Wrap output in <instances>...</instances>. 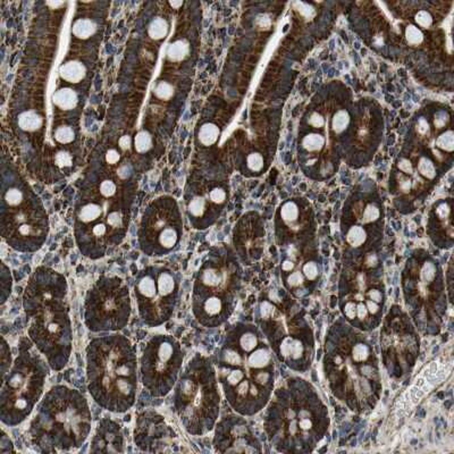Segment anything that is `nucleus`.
Here are the masks:
<instances>
[{
	"label": "nucleus",
	"mask_w": 454,
	"mask_h": 454,
	"mask_svg": "<svg viewBox=\"0 0 454 454\" xmlns=\"http://www.w3.org/2000/svg\"><path fill=\"white\" fill-rule=\"evenodd\" d=\"M217 380L230 406L242 416H252L268 402L272 384V356L255 326H233L216 359Z\"/></svg>",
	"instance_id": "nucleus-1"
},
{
	"label": "nucleus",
	"mask_w": 454,
	"mask_h": 454,
	"mask_svg": "<svg viewBox=\"0 0 454 454\" xmlns=\"http://www.w3.org/2000/svg\"><path fill=\"white\" fill-rule=\"evenodd\" d=\"M67 294L65 276L48 267L33 272L23 293L30 340L55 371L67 365L73 350Z\"/></svg>",
	"instance_id": "nucleus-2"
},
{
	"label": "nucleus",
	"mask_w": 454,
	"mask_h": 454,
	"mask_svg": "<svg viewBox=\"0 0 454 454\" xmlns=\"http://www.w3.org/2000/svg\"><path fill=\"white\" fill-rule=\"evenodd\" d=\"M88 391L105 410L124 413L134 406L139 385L134 346L122 334L95 337L85 350Z\"/></svg>",
	"instance_id": "nucleus-3"
},
{
	"label": "nucleus",
	"mask_w": 454,
	"mask_h": 454,
	"mask_svg": "<svg viewBox=\"0 0 454 454\" xmlns=\"http://www.w3.org/2000/svg\"><path fill=\"white\" fill-rule=\"evenodd\" d=\"M92 413L87 398L78 390L54 386L39 403L30 425V438L41 453L78 450L88 440Z\"/></svg>",
	"instance_id": "nucleus-4"
},
{
	"label": "nucleus",
	"mask_w": 454,
	"mask_h": 454,
	"mask_svg": "<svg viewBox=\"0 0 454 454\" xmlns=\"http://www.w3.org/2000/svg\"><path fill=\"white\" fill-rule=\"evenodd\" d=\"M174 410L191 435L213 430L219 415L220 395L215 368L206 357L195 355L176 382Z\"/></svg>",
	"instance_id": "nucleus-5"
},
{
	"label": "nucleus",
	"mask_w": 454,
	"mask_h": 454,
	"mask_svg": "<svg viewBox=\"0 0 454 454\" xmlns=\"http://www.w3.org/2000/svg\"><path fill=\"white\" fill-rule=\"evenodd\" d=\"M333 391L352 407L372 401L380 383L377 361L368 343L357 337L345 336L329 356L326 363Z\"/></svg>",
	"instance_id": "nucleus-6"
},
{
	"label": "nucleus",
	"mask_w": 454,
	"mask_h": 454,
	"mask_svg": "<svg viewBox=\"0 0 454 454\" xmlns=\"http://www.w3.org/2000/svg\"><path fill=\"white\" fill-rule=\"evenodd\" d=\"M240 270L233 261L224 258L204 264L195 276L192 311L201 325L217 327L232 315L240 290Z\"/></svg>",
	"instance_id": "nucleus-7"
},
{
	"label": "nucleus",
	"mask_w": 454,
	"mask_h": 454,
	"mask_svg": "<svg viewBox=\"0 0 454 454\" xmlns=\"http://www.w3.org/2000/svg\"><path fill=\"white\" fill-rule=\"evenodd\" d=\"M49 365L43 358L24 350L3 378L0 392V419L15 427L31 415L43 394Z\"/></svg>",
	"instance_id": "nucleus-8"
},
{
	"label": "nucleus",
	"mask_w": 454,
	"mask_h": 454,
	"mask_svg": "<svg viewBox=\"0 0 454 454\" xmlns=\"http://www.w3.org/2000/svg\"><path fill=\"white\" fill-rule=\"evenodd\" d=\"M132 301L128 285L116 276H102L87 292L84 322L93 333L118 332L128 326Z\"/></svg>",
	"instance_id": "nucleus-9"
},
{
	"label": "nucleus",
	"mask_w": 454,
	"mask_h": 454,
	"mask_svg": "<svg viewBox=\"0 0 454 454\" xmlns=\"http://www.w3.org/2000/svg\"><path fill=\"white\" fill-rule=\"evenodd\" d=\"M133 292L140 318L153 329L173 317L180 296V280L167 267H147L136 276Z\"/></svg>",
	"instance_id": "nucleus-10"
},
{
	"label": "nucleus",
	"mask_w": 454,
	"mask_h": 454,
	"mask_svg": "<svg viewBox=\"0 0 454 454\" xmlns=\"http://www.w3.org/2000/svg\"><path fill=\"white\" fill-rule=\"evenodd\" d=\"M184 355L178 340L156 335L147 342L140 358L141 382L154 397H165L176 385Z\"/></svg>",
	"instance_id": "nucleus-11"
},
{
	"label": "nucleus",
	"mask_w": 454,
	"mask_h": 454,
	"mask_svg": "<svg viewBox=\"0 0 454 454\" xmlns=\"http://www.w3.org/2000/svg\"><path fill=\"white\" fill-rule=\"evenodd\" d=\"M180 214L173 200H158L141 223L140 245L149 256H164L179 244L182 231Z\"/></svg>",
	"instance_id": "nucleus-12"
},
{
	"label": "nucleus",
	"mask_w": 454,
	"mask_h": 454,
	"mask_svg": "<svg viewBox=\"0 0 454 454\" xmlns=\"http://www.w3.org/2000/svg\"><path fill=\"white\" fill-rule=\"evenodd\" d=\"M176 440L174 431L156 412L141 413L135 422L134 442L144 452H171Z\"/></svg>",
	"instance_id": "nucleus-13"
},
{
	"label": "nucleus",
	"mask_w": 454,
	"mask_h": 454,
	"mask_svg": "<svg viewBox=\"0 0 454 454\" xmlns=\"http://www.w3.org/2000/svg\"><path fill=\"white\" fill-rule=\"evenodd\" d=\"M214 446L220 453L260 452V445L248 425L241 418L230 417L217 426Z\"/></svg>",
	"instance_id": "nucleus-14"
},
{
	"label": "nucleus",
	"mask_w": 454,
	"mask_h": 454,
	"mask_svg": "<svg viewBox=\"0 0 454 454\" xmlns=\"http://www.w3.org/2000/svg\"><path fill=\"white\" fill-rule=\"evenodd\" d=\"M281 419L282 434L292 441L304 442L318 434V416L312 403L295 400L281 410Z\"/></svg>",
	"instance_id": "nucleus-15"
},
{
	"label": "nucleus",
	"mask_w": 454,
	"mask_h": 454,
	"mask_svg": "<svg viewBox=\"0 0 454 454\" xmlns=\"http://www.w3.org/2000/svg\"><path fill=\"white\" fill-rule=\"evenodd\" d=\"M90 451L92 453L125 452L124 435L119 423L109 418L100 420L91 441Z\"/></svg>",
	"instance_id": "nucleus-16"
},
{
	"label": "nucleus",
	"mask_w": 454,
	"mask_h": 454,
	"mask_svg": "<svg viewBox=\"0 0 454 454\" xmlns=\"http://www.w3.org/2000/svg\"><path fill=\"white\" fill-rule=\"evenodd\" d=\"M274 344L277 346V353L287 363H301L304 362L307 356L309 355V346L295 333L286 335L277 340Z\"/></svg>",
	"instance_id": "nucleus-17"
},
{
	"label": "nucleus",
	"mask_w": 454,
	"mask_h": 454,
	"mask_svg": "<svg viewBox=\"0 0 454 454\" xmlns=\"http://www.w3.org/2000/svg\"><path fill=\"white\" fill-rule=\"evenodd\" d=\"M392 335H394L392 337L386 336L384 339L386 340L385 342V350H386V355L388 356H394L396 359L398 365H400L401 361L405 360H409L410 361L412 356H416V349H417V344L413 342V337L409 336V334H405L403 332H394L393 330H391Z\"/></svg>",
	"instance_id": "nucleus-18"
},
{
	"label": "nucleus",
	"mask_w": 454,
	"mask_h": 454,
	"mask_svg": "<svg viewBox=\"0 0 454 454\" xmlns=\"http://www.w3.org/2000/svg\"><path fill=\"white\" fill-rule=\"evenodd\" d=\"M59 74L62 79L67 82L77 83L84 78L85 67L79 62H70L65 64L59 70Z\"/></svg>",
	"instance_id": "nucleus-19"
},
{
	"label": "nucleus",
	"mask_w": 454,
	"mask_h": 454,
	"mask_svg": "<svg viewBox=\"0 0 454 454\" xmlns=\"http://www.w3.org/2000/svg\"><path fill=\"white\" fill-rule=\"evenodd\" d=\"M54 103L62 109H73L78 104V95L70 89H62L54 94Z\"/></svg>",
	"instance_id": "nucleus-20"
},
{
	"label": "nucleus",
	"mask_w": 454,
	"mask_h": 454,
	"mask_svg": "<svg viewBox=\"0 0 454 454\" xmlns=\"http://www.w3.org/2000/svg\"><path fill=\"white\" fill-rule=\"evenodd\" d=\"M299 207L293 201H287L281 208V218L286 225L293 226L299 219Z\"/></svg>",
	"instance_id": "nucleus-21"
},
{
	"label": "nucleus",
	"mask_w": 454,
	"mask_h": 454,
	"mask_svg": "<svg viewBox=\"0 0 454 454\" xmlns=\"http://www.w3.org/2000/svg\"><path fill=\"white\" fill-rule=\"evenodd\" d=\"M367 241V233L365 229L360 225L352 226L346 233V242L353 248H359Z\"/></svg>",
	"instance_id": "nucleus-22"
},
{
	"label": "nucleus",
	"mask_w": 454,
	"mask_h": 454,
	"mask_svg": "<svg viewBox=\"0 0 454 454\" xmlns=\"http://www.w3.org/2000/svg\"><path fill=\"white\" fill-rule=\"evenodd\" d=\"M219 133V129L215 124H205L199 132V140L204 145H211L218 139Z\"/></svg>",
	"instance_id": "nucleus-23"
},
{
	"label": "nucleus",
	"mask_w": 454,
	"mask_h": 454,
	"mask_svg": "<svg viewBox=\"0 0 454 454\" xmlns=\"http://www.w3.org/2000/svg\"><path fill=\"white\" fill-rule=\"evenodd\" d=\"M325 144L324 136L317 133H311L306 135L302 140V147H304L309 153H316L320 151Z\"/></svg>",
	"instance_id": "nucleus-24"
},
{
	"label": "nucleus",
	"mask_w": 454,
	"mask_h": 454,
	"mask_svg": "<svg viewBox=\"0 0 454 454\" xmlns=\"http://www.w3.org/2000/svg\"><path fill=\"white\" fill-rule=\"evenodd\" d=\"M350 115L346 110H339L332 119V129L334 133L341 134L344 132L347 126L350 124Z\"/></svg>",
	"instance_id": "nucleus-25"
},
{
	"label": "nucleus",
	"mask_w": 454,
	"mask_h": 454,
	"mask_svg": "<svg viewBox=\"0 0 454 454\" xmlns=\"http://www.w3.org/2000/svg\"><path fill=\"white\" fill-rule=\"evenodd\" d=\"M189 53V45L184 41H176L167 50V57L171 62H180Z\"/></svg>",
	"instance_id": "nucleus-26"
},
{
	"label": "nucleus",
	"mask_w": 454,
	"mask_h": 454,
	"mask_svg": "<svg viewBox=\"0 0 454 454\" xmlns=\"http://www.w3.org/2000/svg\"><path fill=\"white\" fill-rule=\"evenodd\" d=\"M95 30L94 24L88 21V19H80L73 27V33L79 38H88L91 34H93Z\"/></svg>",
	"instance_id": "nucleus-27"
},
{
	"label": "nucleus",
	"mask_w": 454,
	"mask_h": 454,
	"mask_svg": "<svg viewBox=\"0 0 454 454\" xmlns=\"http://www.w3.org/2000/svg\"><path fill=\"white\" fill-rule=\"evenodd\" d=\"M40 125H41V118L34 113H25L19 117V126L24 130H37Z\"/></svg>",
	"instance_id": "nucleus-28"
},
{
	"label": "nucleus",
	"mask_w": 454,
	"mask_h": 454,
	"mask_svg": "<svg viewBox=\"0 0 454 454\" xmlns=\"http://www.w3.org/2000/svg\"><path fill=\"white\" fill-rule=\"evenodd\" d=\"M12 277L11 271L6 266L3 265V274H2V305L7 301L12 293Z\"/></svg>",
	"instance_id": "nucleus-29"
},
{
	"label": "nucleus",
	"mask_w": 454,
	"mask_h": 454,
	"mask_svg": "<svg viewBox=\"0 0 454 454\" xmlns=\"http://www.w3.org/2000/svg\"><path fill=\"white\" fill-rule=\"evenodd\" d=\"M168 31V25L167 22L163 18H157L153 21L149 27V34L151 38L154 39H161L164 38Z\"/></svg>",
	"instance_id": "nucleus-30"
},
{
	"label": "nucleus",
	"mask_w": 454,
	"mask_h": 454,
	"mask_svg": "<svg viewBox=\"0 0 454 454\" xmlns=\"http://www.w3.org/2000/svg\"><path fill=\"white\" fill-rule=\"evenodd\" d=\"M12 355H11V349H9V345L7 344L6 340L5 337H3V344H2V376L3 378L7 375V372L9 371L12 367Z\"/></svg>",
	"instance_id": "nucleus-31"
},
{
	"label": "nucleus",
	"mask_w": 454,
	"mask_h": 454,
	"mask_svg": "<svg viewBox=\"0 0 454 454\" xmlns=\"http://www.w3.org/2000/svg\"><path fill=\"white\" fill-rule=\"evenodd\" d=\"M418 170H419V173L423 176V178H426L428 180L435 179L436 176L435 166H434L432 161L426 157L420 158L419 163H418Z\"/></svg>",
	"instance_id": "nucleus-32"
},
{
	"label": "nucleus",
	"mask_w": 454,
	"mask_h": 454,
	"mask_svg": "<svg viewBox=\"0 0 454 454\" xmlns=\"http://www.w3.org/2000/svg\"><path fill=\"white\" fill-rule=\"evenodd\" d=\"M381 216V210L376 205L369 204L368 206H366L365 210H363L362 216L360 221L362 224H370L374 223Z\"/></svg>",
	"instance_id": "nucleus-33"
},
{
	"label": "nucleus",
	"mask_w": 454,
	"mask_h": 454,
	"mask_svg": "<svg viewBox=\"0 0 454 454\" xmlns=\"http://www.w3.org/2000/svg\"><path fill=\"white\" fill-rule=\"evenodd\" d=\"M436 145L440 149L444 150V151H453L454 148V135L453 132L450 131H446L445 133L441 134L438 136L436 140Z\"/></svg>",
	"instance_id": "nucleus-34"
},
{
	"label": "nucleus",
	"mask_w": 454,
	"mask_h": 454,
	"mask_svg": "<svg viewBox=\"0 0 454 454\" xmlns=\"http://www.w3.org/2000/svg\"><path fill=\"white\" fill-rule=\"evenodd\" d=\"M302 274H304L306 281L308 283H311V282H315L318 279V275H319V268H318L317 262L315 261H308L306 264H304L302 266Z\"/></svg>",
	"instance_id": "nucleus-35"
},
{
	"label": "nucleus",
	"mask_w": 454,
	"mask_h": 454,
	"mask_svg": "<svg viewBox=\"0 0 454 454\" xmlns=\"http://www.w3.org/2000/svg\"><path fill=\"white\" fill-rule=\"evenodd\" d=\"M406 39L412 45H418L422 42L423 34L415 25H409L406 29Z\"/></svg>",
	"instance_id": "nucleus-36"
},
{
	"label": "nucleus",
	"mask_w": 454,
	"mask_h": 454,
	"mask_svg": "<svg viewBox=\"0 0 454 454\" xmlns=\"http://www.w3.org/2000/svg\"><path fill=\"white\" fill-rule=\"evenodd\" d=\"M134 143L136 151H139V153H145V151L150 149L153 140H151V136L147 132H140L135 136Z\"/></svg>",
	"instance_id": "nucleus-37"
},
{
	"label": "nucleus",
	"mask_w": 454,
	"mask_h": 454,
	"mask_svg": "<svg viewBox=\"0 0 454 454\" xmlns=\"http://www.w3.org/2000/svg\"><path fill=\"white\" fill-rule=\"evenodd\" d=\"M99 193L104 198H115L116 193H117V185L113 181L106 180L99 186Z\"/></svg>",
	"instance_id": "nucleus-38"
},
{
	"label": "nucleus",
	"mask_w": 454,
	"mask_h": 454,
	"mask_svg": "<svg viewBox=\"0 0 454 454\" xmlns=\"http://www.w3.org/2000/svg\"><path fill=\"white\" fill-rule=\"evenodd\" d=\"M55 138H56V140L60 143H69V142H72L74 139V132L70 128L64 126V128H59L56 131V133H55Z\"/></svg>",
	"instance_id": "nucleus-39"
},
{
	"label": "nucleus",
	"mask_w": 454,
	"mask_h": 454,
	"mask_svg": "<svg viewBox=\"0 0 454 454\" xmlns=\"http://www.w3.org/2000/svg\"><path fill=\"white\" fill-rule=\"evenodd\" d=\"M246 165L252 171H259L264 167V157L258 153L251 154L246 159Z\"/></svg>",
	"instance_id": "nucleus-40"
},
{
	"label": "nucleus",
	"mask_w": 454,
	"mask_h": 454,
	"mask_svg": "<svg viewBox=\"0 0 454 454\" xmlns=\"http://www.w3.org/2000/svg\"><path fill=\"white\" fill-rule=\"evenodd\" d=\"M155 93L160 99H169L173 95V87L168 83L161 82L155 89Z\"/></svg>",
	"instance_id": "nucleus-41"
},
{
	"label": "nucleus",
	"mask_w": 454,
	"mask_h": 454,
	"mask_svg": "<svg viewBox=\"0 0 454 454\" xmlns=\"http://www.w3.org/2000/svg\"><path fill=\"white\" fill-rule=\"evenodd\" d=\"M415 19H416L417 24L419 25L420 28H423V29L431 28L432 24H433V18L431 16V14L428 13V12H426V11L418 12L416 14Z\"/></svg>",
	"instance_id": "nucleus-42"
},
{
	"label": "nucleus",
	"mask_w": 454,
	"mask_h": 454,
	"mask_svg": "<svg viewBox=\"0 0 454 454\" xmlns=\"http://www.w3.org/2000/svg\"><path fill=\"white\" fill-rule=\"evenodd\" d=\"M8 452H15V450H14V447H13V443L11 441V438H9L6 435V433L3 431L2 440H0V453L5 454V453H8Z\"/></svg>",
	"instance_id": "nucleus-43"
},
{
	"label": "nucleus",
	"mask_w": 454,
	"mask_h": 454,
	"mask_svg": "<svg viewBox=\"0 0 454 454\" xmlns=\"http://www.w3.org/2000/svg\"><path fill=\"white\" fill-rule=\"evenodd\" d=\"M295 9L299 12L302 16H305L306 18H311L312 15H314V8L311 6H309L308 4L305 3H294Z\"/></svg>",
	"instance_id": "nucleus-44"
},
{
	"label": "nucleus",
	"mask_w": 454,
	"mask_h": 454,
	"mask_svg": "<svg viewBox=\"0 0 454 454\" xmlns=\"http://www.w3.org/2000/svg\"><path fill=\"white\" fill-rule=\"evenodd\" d=\"M448 122V115L441 110L437 114H435V117H434V125H435L436 129H443Z\"/></svg>",
	"instance_id": "nucleus-45"
},
{
	"label": "nucleus",
	"mask_w": 454,
	"mask_h": 454,
	"mask_svg": "<svg viewBox=\"0 0 454 454\" xmlns=\"http://www.w3.org/2000/svg\"><path fill=\"white\" fill-rule=\"evenodd\" d=\"M308 123H309V125H311L312 128L320 129V128H322V126L325 125V119H324V117H322L320 114L312 113L310 115L309 119H308Z\"/></svg>",
	"instance_id": "nucleus-46"
},
{
	"label": "nucleus",
	"mask_w": 454,
	"mask_h": 454,
	"mask_svg": "<svg viewBox=\"0 0 454 454\" xmlns=\"http://www.w3.org/2000/svg\"><path fill=\"white\" fill-rule=\"evenodd\" d=\"M56 163L60 167H66V166L72 164V157L66 153H59L56 157Z\"/></svg>",
	"instance_id": "nucleus-47"
},
{
	"label": "nucleus",
	"mask_w": 454,
	"mask_h": 454,
	"mask_svg": "<svg viewBox=\"0 0 454 454\" xmlns=\"http://www.w3.org/2000/svg\"><path fill=\"white\" fill-rule=\"evenodd\" d=\"M417 132L421 135H426L430 132V124L425 118H419L417 123Z\"/></svg>",
	"instance_id": "nucleus-48"
},
{
	"label": "nucleus",
	"mask_w": 454,
	"mask_h": 454,
	"mask_svg": "<svg viewBox=\"0 0 454 454\" xmlns=\"http://www.w3.org/2000/svg\"><path fill=\"white\" fill-rule=\"evenodd\" d=\"M397 166H398V168H400V170L403 171V173L412 174V171H413L412 164L408 159H401L400 161H398Z\"/></svg>",
	"instance_id": "nucleus-49"
},
{
	"label": "nucleus",
	"mask_w": 454,
	"mask_h": 454,
	"mask_svg": "<svg viewBox=\"0 0 454 454\" xmlns=\"http://www.w3.org/2000/svg\"><path fill=\"white\" fill-rule=\"evenodd\" d=\"M118 159H119V154H118V151H117V150H114V149L109 150V151H108V154H107V156H106V160H107L109 164H115L116 161H117Z\"/></svg>",
	"instance_id": "nucleus-50"
},
{
	"label": "nucleus",
	"mask_w": 454,
	"mask_h": 454,
	"mask_svg": "<svg viewBox=\"0 0 454 454\" xmlns=\"http://www.w3.org/2000/svg\"><path fill=\"white\" fill-rule=\"evenodd\" d=\"M257 23H258L259 27L262 28V29H269L270 25H271V19L268 16H267V15H262V16H260L258 18V21H257Z\"/></svg>",
	"instance_id": "nucleus-51"
},
{
	"label": "nucleus",
	"mask_w": 454,
	"mask_h": 454,
	"mask_svg": "<svg viewBox=\"0 0 454 454\" xmlns=\"http://www.w3.org/2000/svg\"><path fill=\"white\" fill-rule=\"evenodd\" d=\"M411 189V181L408 179H402V181L400 182V190L403 191V192H408Z\"/></svg>",
	"instance_id": "nucleus-52"
},
{
	"label": "nucleus",
	"mask_w": 454,
	"mask_h": 454,
	"mask_svg": "<svg viewBox=\"0 0 454 454\" xmlns=\"http://www.w3.org/2000/svg\"><path fill=\"white\" fill-rule=\"evenodd\" d=\"M129 144H130V138L129 136H124V138L120 140V145H122L123 148H126L129 147Z\"/></svg>",
	"instance_id": "nucleus-53"
}]
</instances>
